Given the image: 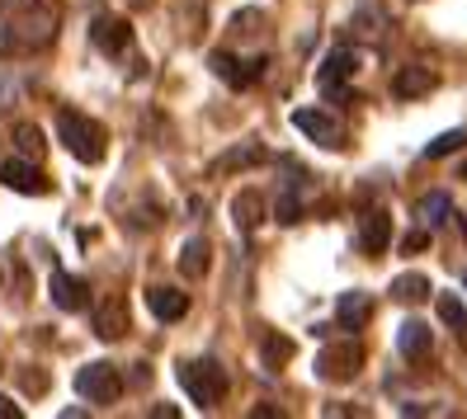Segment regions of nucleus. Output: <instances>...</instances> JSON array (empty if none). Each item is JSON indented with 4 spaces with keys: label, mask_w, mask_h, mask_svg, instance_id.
<instances>
[{
    "label": "nucleus",
    "mask_w": 467,
    "mask_h": 419,
    "mask_svg": "<svg viewBox=\"0 0 467 419\" xmlns=\"http://www.w3.org/2000/svg\"><path fill=\"white\" fill-rule=\"evenodd\" d=\"M57 0H0V52H43L57 38Z\"/></svg>",
    "instance_id": "obj_1"
},
{
    "label": "nucleus",
    "mask_w": 467,
    "mask_h": 419,
    "mask_svg": "<svg viewBox=\"0 0 467 419\" xmlns=\"http://www.w3.org/2000/svg\"><path fill=\"white\" fill-rule=\"evenodd\" d=\"M57 137H62V147L80 160V165H99L104 151H109V132L86 118V114H76V108H62L57 114Z\"/></svg>",
    "instance_id": "obj_2"
},
{
    "label": "nucleus",
    "mask_w": 467,
    "mask_h": 419,
    "mask_svg": "<svg viewBox=\"0 0 467 419\" xmlns=\"http://www.w3.org/2000/svg\"><path fill=\"white\" fill-rule=\"evenodd\" d=\"M180 386H184V396L203 405V410H217L227 396V373H223V363H213V358H189L180 363Z\"/></svg>",
    "instance_id": "obj_3"
},
{
    "label": "nucleus",
    "mask_w": 467,
    "mask_h": 419,
    "mask_svg": "<svg viewBox=\"0 0 467 419\" xmlns=\"http://www.w3.org/2000/svg\"><path fill=\"white\" fill-rule=\"evenodd\" d=\"M76 391L90 405H114L123 396V377H119L114 363H86V368L76 373Z\"/></svg>",
    "instance_id": "obj_4"
},
{
    "label": "nucleus",
    "mask_w": 467,
    "mask_h": 419,
    "mask_svg": "<svg viewBox=\"0 0 467 419\" xmlns=\"http://www.w3.org/2000/svg\"><path fill=\"white\" fill-rule=\"evenodd\" d=\"M354 66H359V52H354V47H336L331 57L317 66V86H321V95H326V99H336V104H349L354 95L345 90V80L354 76Z\"/></svg>",
    "instance_id": "obj_5"
},
{
    "label": "nucleus",
    "mask_w": 467,
    "mask_h": 419,
    "mask_svg": "<svg viewBox=\"0 0 467 419\" xmlns=\"http://www.w3.org/2000/svg\"><path fill=\"white\" fill-rule=\"evenodd\" d=\"M359 363H364V349L345 340V344H326L317 353V377L321 382H354L359 377Z\"/></svg>",
    "instance_id": "obj_6"
},
{
    "label": "nucleus",
    "mask_w": 467,
    "mask_h": 419,
    "mask_svg": "<svg viewBox=\"0 0 467 419\" xmlns=\"http://www.w3.org/2000/svg\"><path fill=\"white\" fill-rule=\"evenodd\" d=\"M293 128H297L302 137H312V142L326 147V151H340V147H345V123L331 118L326 108H297V114H293Z\"/></svg>",
    "instance_id": "obj_7"
},
{
    "label": "nucleus",
    "mask_w": 467,
    "mask_h": 419,
    "mask_svg": "<svg viewBox=\"0 0 467 419\" xmlns=\"http://www.w3.org/2000/svg\"><path fill=\"white\" fill-rule=\"evenodd\" d=\"M0 184L15 189V193H29V199L52 193V179L38 170L34 160H24V156H5V160H0Z\"/></svg>",
    "instance_id": "obj_8"
},
{
    "label": "nucleus",
    "mask_w": 467,
    "mask_h": 419,
    "mask_svg": "<svg viewBox=\"0 0 467 419\" xmlns=\"http://www.w3.org/2000/svg\"><path fill=\"white\" fill-rule=\"evenodd\" d=\"M208 66H213V76H217V80H227L232 90H245V86H255V80L265 76V57L241 62V57H232V52H213Z\"/></svg>",
    "instance_id": "obj_9"
},
{
    "label": "nucleus",
    "mask_w": 467,
    "mask_h": 419,
    "mask_svg": "<svg viewBox=\"0 0 467 419\" xmlns=\"http://www.w3.org/2000/svg\"><path fill=\"white\" fill-rule=\"evenodd\" d=\"M90 43H95L99 52H109V57L128 52V43H132L128 19H123V15H95V19H90Z\"/></svg>",
    "instance_id": "obj_10"
},
{
    "label": "nucleus",
    "mask_w": 467,
    "mask_h": 419,
    "mask_svg": "<svg viewBox=\"0 0 467 419\" xmlns=\"http://www.w3.org/2000/svg\"><path fill=\"white\" fill-rule=\"evenodd\" d=\"M47 292H52V301H57L62 312H86L90 306V283L76 278V273H62V269L47 278Z\"/></svg>",
    "instance_id": "obj_11"
},
{
    "label": "nucleus",
    "mask_w": 467,
    "mask_h": 419,
    "mask_svg": "<svg viewBox=\"0 0 467 419\" xmlns=\"http://www.w3.org/2000/svg\"><path fill=\"white\" fill-rule=\"evenodd\" d=\"M388 245H392V212L373 208V212L364 217V227H359V250H364L368 260H378Z\"/></svg>",
    "instance_id": "obj_12"
},
{
    "label": "nucleus",
    "mask_w": 467,
    "mask_h": 419,
    "mask_svg": "<svg viewBox=\"0 0 467 419\" xmlns=\"http://www.w3.org/2000/svg\"><path fill=\"white\" fill-rule=\"evenodd\" d=\"M430 349H434V330H430L425 321H406V325L397 330V353H401L406 363L430 358Z\"/></svg>",
    "instance_id": "obj_13"
},
{
    "label": "nucleus",
    "mask_w": 467,
    "mask_h": 419,
    "mask_svg": "<svg viewBox=\"0 0 467 419\" xmlns=\"http://www.w3.org/2000/svg\"><path fill=\"white\" fill-rule=\"evenodd\" d=\"M368 321H373V297H368V292L354 288V292H345V297L336 301V325H340V330H364Z\"/></svg>",
    "instance_id": "obj_14"
},
{
    "label": "nucleus",
    "mask_w": 467,
    "mask_h": 419,
    "mask_svg": "<svg viewBox=\"0 0 467 419\" xmlns=\"http://www.w3.org/2000/svg\"><path fill=\"white\" fill-rule=\"evenodd\" d=\"M95 334L99 340H119V334H128V301L123 297H104L95 306Z\"/></svg>",
    "instance_id": "obj_15"
},
{
    "label": "nucleus",
    "mask_w": 467,
    "mask_h": 419,
    "mask_svg": "<svg viewBox=\"0 0 467 419\" xmlns=\"http://www.w3.org/2000/svg\"><path fill=\"white\" fill-rule=\"evenodd\" d=\"M147 306L156 321H184L189 316V292L180 288H147Z\"/></svg>",
    "instance_id": "obj_16"
},
{
    "label": "nucleus",
    "mask_w": 467,
    "mask_h": 419,
    "mask_svg": "<svg viewBox=\"0 0 467 419\" xmlns=\"http://www.w3.org/2000/svg\"><path fill=\"white\" fill-rule=\"evenodd\" d=\"M434 90V71L430 66H401L392 76V95L397 99H416V95H430Z\"/></svg>",
    "instance_id": "obj_17"
},
{
    "label": "nucleus",
    "mask_w": 467,
    "mask_h": 419,
    "mask_svg": "<svg viewBox=\"0 0 467 419\" xmlns=\"http://www.w3.org/2000/svg\"><path fill=\"white\" fill-rule=\"evenodd\" d=\"M208 269H213V245H208L203 236L184 240V245H180V273H184V278H203Z\"/></svg>",
    "instance_id": "obj_18"
},
{
    "label": "nucleus",
    "mask_w": 467,
    "mask_h": 419,
    "mask_svg": "<svg viewBox=\"0 0 467 419\" xmlns=\"http://www.w3.org/2000/svg\"><path fill=\"white\" fill-rule=\"evenodd\" d=\"M260 160H265V147H260V142H241V147H232L227 156H217V160H213V175L251 170V165H260Z\"/></svg>",
    "instance_id": "obj_19"
},
{
    "label": "nucleus",
    "mask_w": 467,
    "mask_h": 419,
    "mask_svg": "<svg viewBox=\"0 0 467 419\" xmlns=\"http://www.w3.org/2000/svg\"><path fill=\"white\" fill-rule=\"evenodd\" d=\"M302 212H307V203H302V170H297V179H288V189L279 193V203H274V221L293 227V221H302Z\"/></svg>",
    "instance_id": "obj_20"
},
{
    "label": "nucleus",
    "mask_w": 467,
    "mask_h": 419,
    "mask_svg": "<svg viewBox=\"0 0 467 419\" xmlns=\"http://www.w3.org/2000/svg\"><path fill=\"white\" fill-rule=\"evenodd\" d=\"M232 217H236V227H241V231H255L260 221H265V199H260L255 189L236 193V203H232Z\"/></svg>",
    "instance_id": "obj_21"
},
{
    "label": "nucleus",
    "mask_w": 467,
    "mask_h": 419,
    "mask_svg": "<svg viewBox=\"0 0 467 419\" xmlns=\"http://www.w3.org/2000/svg\"><path fill=\"white\" fill-rule=\"evenodd\" d=\"M416 212H420V221H425L430 231H439V227H444V221L453 217V199H449L444 189H434V193H425V199H420Z\"/></svg>",
    "instance_id": "obj_22"
},
{
    "label": "nucleus",
    "mask_w": 467,
    "mask_h": 419,
    "mask_svg": "<svg viewBox=\"0 0 467 419\" xmlns=\"http://www.w3.org/2000/svg\"><path fill=\"white\" fill-rule=\"evenodd\" d=\"M434 288H430V278L425 273H401V278H392V301H406V306H416V301H425Z\"/></svg>",
    "instance_id": "obj_23"
},
{
    "label": "nucleus",
    "mask_w": 467,
    "mask_h": 419,
    "mask_svg": "<svg viewBox=\"0 0 467 419\" xmlns=\"http://www.w3.org/2000/svg\"><path fill=\"white\" fill-rule=\"evenodd\" d=\"M260 353H265V368L279 373V363L293 358V340H284V334H265V340H260Z\"/></svg>",
    "instance_id": "obj_24"
},
{
    "label": "nucleus",
    "mask_w": 467,
    "mask_h": 419,
    "mask_svg": "<svg viewBox=\"0 0 467 419\" xmlns=\"http://www.w3.org/2000/svg\"><path fill=\"white\" fill-rule=\"evenodd\" d=\"M462 147H467V132L453 128V132H439L434 142H425V156H430V160H444V156H453V151H462Z\"/></svg>",
    "instance_id": "obj_25"
},
{
    "label": "nucleus",
    "mask_w": 467,
    "mask_h": 419,
    "mask_svg": "<svg viewBox=\"0 0 467 419\" xmlns=\"http://www.w3.org/2000/svg\"><path fill=\"white\" fill-rule=\"evenodd\" d=\"M10 137H15V147H19L24 156H34V160H38V156L47 151V142H43V132H38L34 123H15V132H10Z\"/></svg>",
    "instance_id": "obj_26"
},
{
    "label": "nucleus",
    "mask_w": 467,
    "mask_h": 419,
    "mask_svg": "<svg viewBox=\"0 0 467 419\" xmlns=\"http://www.w3.org/2000/svg\"><path fill=\"white\" fill-rule=\"evenodd\" d=\"M434 306H439V321H449V325H462V321H467L462 301H458L453 292H439V301H434Z\"/></svg>",
    "instance_id": "obj_27"
},
{
    "label": "nucleus",
    "mask_w": 467,
    "mask_h": 419,
    "mask_svg": "<svg viewBox=\"0 0 467 419\" xmlns=\"http://www.w3.org/2000/svg\"><path fill=\"white\" fill-rule=\"evenodd\" d=\"M430 236H434L430 227H425V231H410V236L401 240V250H406V255H416V250H425V245H430Z\"/></svg>",
    "instance_id": "obj_28"
},
{
    "label": "nucleus",
    "mask_w": 467,
    "mask_h": 419,
    "mask_svg": "<svg viewBox=\"0 0 467 419\" xmlns=\"http://www.w3.org/2000/svg\"><path fill=\"white\" fill-rule=\"evenodd\" d=\"M0 419H24V410H19L10 396H0Z\"/></svg>",
    "instance_id": "obj_29"
},
{
    "label": "nucleus",
    "mask_w": 467,
    "mask_h": 419,
    "mask_svg": "<svg viewBox=\"0 0 467 419\" xmlns=\"http://www.w3.org/2000/svg\"><path fill=\"white\" fill-rule=\"evenodd\" d=\"M458 217V227H462V236H467V212H453Z\"/></svg>",
    "instance_id": "obj_30"
},
{
    "label": "nucleus",
    "mask_w": 467,
    "mask_h": 419,
    "mask_svg": "<svg viewBox=\"0 0 467 419\" xmlns=\"http://www.w3.org/2000/svg\"><path fill=\"white\" fill-rule=\"evenodd\" d=\"M458 179H467V160H462V170H458Z\"/></svg>",
    "instance_id": "obj_31"
},
{
    "label": "nucleus",
    "mask_w": 467,
    "mask_h": 419,
    "mask_svg": "<svg viewBox=\"0 0 467 419\" xmlns=\"http://www.w3.org/2000/svg\"><path fill=\"white\" fill-rule=\"evenodd\" d=\"M458 330H462V344H467V321H462V325H458Z\"/></svg>",
    "instance_id": "obj_32"
},
{
    "label": "nucleus",
    "mask_w": 467,
    "mask_h": 419,
    "mask_svg": "<svg viewBox=\"0 0 467 419\" xmlns=\"http://www.w3.org/2000/svg\"><path fill=\"white\" fill-rule=\"evenodd\" d=\"M462 288H467V273H462Z\"/></svg>",
    "instance_id": "obj_33"
}]
</instances>
